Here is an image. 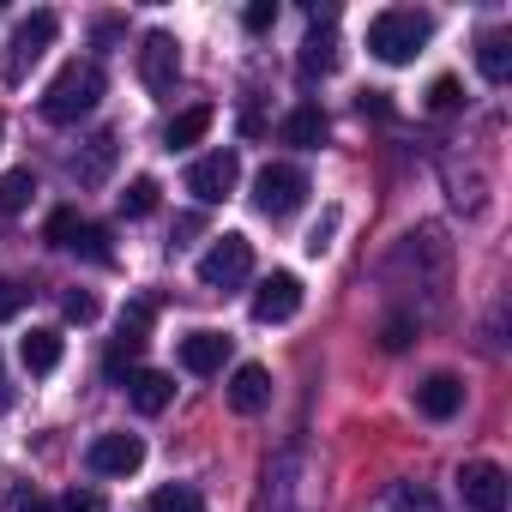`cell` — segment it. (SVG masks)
<instances>
[{
	"instance_id": "obj_22",
	"label": "cell",
	"mask_w": 512,
	"mask_h": 512,
	"mask_svg": "<svg viewBox=\"0 0 512 512\" xmlns=\"http://www.w3.org/2000/svg\"><path fill=\"white\" fill-rule=\"evenodd\" d=\"M43 235H49V247H79V235H85V217L73 211V205H61V211H49V223H43Z\"/></svg>"
},
{
	"instance_id": "obj_21",
	"label": "cell",
	"mask_w": 512,
	"mask_h": 512,
	"mask_svg": "<svg viewBox=\"0 0 512 512\" xmlns=\"http://www.w3.org/2000/svg\"><path fill=\"white\" fill-rule=\"evenodd\" d=\"M145 512H205V494L193 482H163V488H151Z\"/></svg>"
},
{
	"instance_id": "obj_1",
	"label": "cell",
	"mask_w": 512,
	"mask_h": 512,
	"mask_svg": "<svg viewBox=\"0 0 512 512\" xmlns=\"http://www.w3.org/2000/svg\"><path fill=\"white\" fill-rule=\"evenodd\" d=\"M428 37H434V19H428V13H416V7H386V13H374V25H368V55L386 61V67H410V61L428 49Z\"/></svg>"
},
{
	"instance_id": "obj_18",
	"label": "cell",
	"mask_w": 512,
	"mask_h": 512,
	"mask_svg": "<svg viewBox=\"0 0 512 512\" xmlns=\"http://www.w3.org/2000/svg\"><path fill=\"white\" fill-rule=\"evenodd\" d=\"M332 67H338V43H332V31H314L302 43V55H296V73L302 79H326Z\"/></svg>"
},
{
	"instance_id": "obj_24",
	"label": "cell",
	"mask_w": 512,
	"mask_h": 512,
	"mask_svg": "<svg viewBox=\"0 0 512 512\" xmlns=\"http://www.w3.org/2000/svg\"><path fill=\"white\" fill-rule=\"evenodd\" d=\"M31 193H37V175H31V169H13L7 181H0V205H7V211H25Z\"/></svg>"
},
{
	"instance_id": "obj_7",
	"label": "cell",
	"mask_w": 512,
	"mask_h": 512,
	"mask_svg": "<svg viewBox=\"0 0 512 512\" xmlns=\"http://www.w3.org/2000/svg\"><path fill=\"white\" fill-rule=\"evenodd\" d=\"M458 494H464L470 512H506V506H512V482H506V470L488 464V458H476V464L458 470Z\"/></svg>"
},
{
	"instance_id": "obj_20",
	"label": "cell",
	"mask_w": 512,
	"mask_h": 512,
	"mask_svg": "<svg viewBox=\"0 0 512 512\" xmlns=\"http://www.w3.org/2000/svg\"><path fill=\"white\" fill-rule=\"evenodd\" d=\"M476 67H482L488 85H506V73H512V43H506L500 31H488V37L476 43Z\"/></svg>"
},
{
	"instance_id": "obj_11",
	"label": "cell",
	"mask_w": 512,
	"mask_h": 512,
	"mask_svg": "<svg viewBox=\"0 0 512 512\" xmlns=\"http://www.w3.org/2000/svg\"><path fill=\"white\" fill-rule=\"evenodd\" d=\"M272 404V374L260 368V362H241L235 374H229V410L235 416H260Z\"/></svg>"
},
{
	"instance_id": "obj_37",
	"label": "cell",
	"mask_w": 512,
	"mask_h": 512,
	"mask_svg": "<svg viewBox=\"0 0 512 512\" xmlns=\"http://www.w3.org/2000/svg\"><path fill=\"white\" fill-rule=\"evenodd\" d=\"M25 512H61V506H49V500H31V506H25Z\"/></svg>"
},
{
	"instance_id": "obj_32",
	"label": "cell",
	"mask_w": 512,
	"mask_h": 512,
	"mask_svg": "<svg viewBox=\"0 0 512 512\" xmlns=\"http://www.w3.org/2000/svg\"><path fill=\"white\" fill-rule=\"evenodd\" d=\"M410 332H416L410 320H386V332H380V344H386V350H404V344H410Z\"/></svg>"
},
{
	"instance_id": "obj_4",
	"label": "cell",
	"mask_w": 512,
	"mask_h": 512,
	"mask_svg": "<svg viewBox=\"0 0 512 512\" xmlns=\"http://www.w3.org/2000/svg\"><path fill=\"white\" fill-rule=\"evenodd\" d=\"M253 278V241L247 235H217L205 253H199V284L205 290H235Z\"/></svg>"
},
{
	"instance_id": "obj_34",
	"label": "cell",
	"mask_w": 512,
	"mask_h": 512,
	"mask_svg": "<svg viewBox=\"0 0 512 512\" xmlns=\"http://www.w3.org/2000/svg\"><path fill=\"white\" fill-rule=\"evenodd\" d=\"M392 506H416V512H428L434 500H428V488H392Z\"/></svg>"
},
{
	"instance_id": "obj_28",
	"label": "cell",
	"mask_w": 512,
	"mask_h": 512,
	"mask_svg": "<svg viewBox=\"0 0 512 512\" xmlns=\"http://www.w3.org/2000/svg\"><path fill=\"white\" fill-rule=\"evenodd\" d=\"M241 25H247V31H253V37H266V31H272V25H278V0H253V7H247V13H241Z\"/></svg>"
},
{
	"instance_id": "obj_17",
	"label": "cell",
	"mask_w": 512,
	"mask_h": 512,
	"mask_svg": "<svg viewBox=\"0 0 512 512\" xmlns=\"http://www.w3.org/2000/svg\"><path fill=\"white\" fill-rule=\"evenodd\" d=\"M61 350H67V344H61V332H55V326H31V332H25V344H19V356H25V368H31V374H55V368H61Z\"/></svg>"
},
{
	"instance_id": "obj_9",
	"label": "cell",
	"mask_w": 512,
	"mask_h": 512,
	"mask_svg": "<svg viewBox=\"0 0 512 512\" xmlns=\"http://www.w3.org/2000/svg\"><path fill=\"white\" fill-rule=\"evenodd\" d=\"M145 464V440L139 434H97L85 446V470L91 476H133Z\"/></svg>"
},
{
	"instance_id": "obj_13",
	"label": "cell",
	"mask_w": 512,
	"mask_h": 512,
	"mask_svg": "<svg viewBox=\"0 0 512 512\" xmlns=\"http://www.w3.org/2000/svg\"><path fill=\"white\" fill-rule=\"evenodd\" d=\"M121 392L133 398V410H139V416H163V410H169V398H175V380H169L163 368H133V374L121 380Z\"/></svg>"
},
{
	"instance_id": "obj_19",
	"label": "cell",
	"mask_w": 512,
	"mask_h": 512,
	"mask_svg": "<svg viewBox=\"0 0 512 512\" xmlns=\"http://www.w3.org/2000/svg\"><path fill=\"white\" fill-rule=\"evenodd\" d=\"M326 139V115L314 109V103H302V109H290L284 115V145H302V151H314Z\"/></svg>"
},
{
	"instance_id": "obj_12",
	"label": "cell",
	"mask_w": 512,
	"mask_h": 512,
	"mask_svg": "<svg viewBox=\"0 0 512 512\" xmlns=\"http://www.w3.org/2000/svg\"><path fill=\"white\" fill-rule=\"evenodd\" d=\"M115 157H121V139H115V133L85 139V145L73 151V181H79V187H103L109 169H115Z\"/></svg>"
},
{
	"instance_id": "obj_6",
	"label": "cell",
	"mask_w": 512,
	"mask_h": 512,
	"mask_svg": "<svg viewBox=\"0 0 512 512\" xmlns=\"http://www.w3.org/2000/svg\"><path fill=\"white\" fill-rule=\"evenodd\" d=\"M235 181H241V157H235V151H205V157H193V169H187V193H193L199 205L229 199Z\"/></svg>"
},
{
	"instance_id": "obj_29",
	"label": "cell",
	"mask_w": 512,
	"mask_h": 512,
	"mask_svg": "<svg viewBox=\"0 0 512 512\" xmlns=\"http://www.w3.org/2000/svg\"><path fill=\"white\" fill-rule=\"evenodd\" d=\"M61 512H109V500L97 488H67L61 494Z\"/></svg>"
},
{
	"instance_id": "obj_10",
	"label": "cell",
	"mask_w": 512,
	"mask_h": 512,
	"mask_svg": "<svg viewBox=\"0 0 512 512\" xmlns=\"http://www.w3.org/2000/svg\"><path fill=\"white\" fill-rule=\"evenodd\" d=\"M296 314H302V278L296 272L260 278V290H253V320H260V326H284Z\"/></svg>"
},
{
	"instance_id": "obj_23",
	"label": "cell",
	"mask_w": 512,
	"mask_h": 512,
	"mask_svg": "<svg viewBox=\"0 0 512 512\" xmlns=\"http://www.w3.org/2000/svg\"><path fill=\"white\" fill-rule=\"evenodd\" d=\"M157 193H163V187H157L151 175H139V181H127L121 211H127V217H151V211H157Z\"/></svg>"
},
{
	"instance_id": "obj_2",
	"label": "cell",
	"mask_w": 512,
	"mask_h": 512,
	"mask_svg": "<svg viewBox=\"0 0 512 512\" xmlns=\"http://www.w3.org/2000/svg\"><path fill=\"white\" fill-rule=\"evenodd\" d=\"M97 103H103V67H97V61H67V67L49 79V91H43V121L73 127V121H85Z\"/></svg>"
},
{
	"instance_id": "obj_5",
	"label": "cell",
	"mask_w": 512,
	"mask_h": 512,
	"mask_svg": "<svg viewBox=\"0 0 512 512\" xmlns=\"http://www.w3.org/2000/svg\"><path fill=\"white\" fill-rule=\"evenodd\" d=\"M253 205H260V217H290L308 205V169L296 163H266L260 181H253Z\"/></svg>"
},
{
	"instance_id": "obj_31",
	"label": "cell",
	"mask_w": 512,
	"mask_h": 512,
	"mask_svg": "<svg viewBox=\"0 0 512 512\" xmlns=\"http://www.w3.org/2000/svg\"><path fill=\"white\" fill-rule=\"evenodd\" d=\"M19 308H25V290H19L13 278H0V326L19 320Z\"/></svg>"
},
{
	"instance_id": "obj_33",
	"label": "cell",
	"mask_w": 512,
	"mask_h": 512,
	"mask_svg": "<svg viewBox=\"0 0 512 512\" xmlns=\"http://www.w3.org/2000/svg\"><path fill=\"white\" fill-rule=\"evenodd\" d=\"M332 223H338V217H326V223H314V229H308V253H314V260L332 247Z\"/></svg>"
},
{
	"instance_id": "obj_14",
	"label": "cell",
	"mask_w": 512,
	"mask_h": 512,
	"mask_svg": "<svg viewBox=\"0 0 512 512\" xmlns=\"http://www.w3.org/2000/svg\"><path fill=\"white\" fill-rule=\"evenodd\" d=\"M416 410H422L428 422H452V416L464 410V380H458V374H428V380L416 386Z\"/></svg>"
},
{
	"instance_id": "obj_16",
	"label": "cell",
	"mask_w": 512,
	"mask_h": 512,
	"mask_svg": "<svg viewBox=\"0 0 512 512\" xmlns=\"http://www.w3.org/2000/svg\"><path fill=\"white\" fill-rule=\"evenodd\" d=\"M211 121H217V109H211V103H193V109H181V115L163 127V151H193V145L211 133Z\"/></svg>"
},
{
	"instance_id": "obj_8",
	"label": "cell",
	"mask_w": 512,
	"mask_h": 512,
	"mask_svg": "<svg viewBox=\"0 0 512 512\" xmlns=\"http://www.w3.org/2000/svg\"><path fill=\"white\" fill-rule=\"evenodd\" d=\"M139 79L157 97L175 91V79H181V43L169 31H145V43H139Z\"/></svg>"
},
{
	"instance_id": "obj_30",
	"label": "cell",
	"mask_w": 512,
	"mask_h": 512,
	"mask_svg": "<svg viewBox=\"0 0 512 512\" xmlns=\"http://www.w3.org/2000/svg\"><path fill=\"white\" fill-rule=\"evenodd\" d=\"M61 308H67V320H73V326H91V320H97V296H85V290H67V302H61Z\"/></svg>"
},
{
	"instance_id": "obj_26",
	"label": "cell",
	"mask_w": 512,
	"mask_h": 512,
	"mask_svg": "<svg viewBox=\"0 0 512 512\" xmlns=\"http://www.w3.org/2000/svg\"><path fill=\"white\" fill-rule=\"evenodd\" d=\"M151 314H157V308H151V302L139 296V302H133V308L121 314V338H127V344H145V332H151Z\"/></svg>"
},
{
	"instance_id": "obj_25",
	"label": "cell",
	"mask_w": 512,
	"mask_h": 512,
	"mask_svg": "<svg viewBox=\"0 0 512 512\" xmlns=\"http://www.w3.org/2000/svg\"><path fill=\"white\" fill-rule=\"evenodd\" d=\"M458 103H464V85H458L452 73H440V79L428 85V109H434V115H452Z\"/></svg>"
},
{
	"instance_id": "obj_35",
	"label": "cell",
	"mask_w": 512,
	"mask_h": 512,
	"mask_svg": "<svg viewBox=\"0 0 512 512\" xmlns=\"http://www.w3.org/2000/svg\"><path fill=\"white\" fill-rule=\"evenodd\" d=\"M362 115H392V103H386V91H362Z\"/></svg>"
},
{
	"instance_id": "obj_27",
	"label": "cell",
	"mask_w": 512,
	"mask_h": 512,
	"mask_svg": "<svg viewBox=\"0 0 512 512\" xmlns=\"http://www.w3.org/2000/svg\"><path fill=\"white\" fill-rule=\"evenodd\" d=\"M73 253H85V260H97V266H109L115 260V253H109V235L97 229V223H85V235H79V247Z\"/></svg>"
},
{
	"instance_id": "obj_3",
	"label": "cell",
	"mask_w": 512,
	"mask_h": 512,
	"mask_svg": "<svg viewBox=\"0 0 512 512\" xmlns=\"http://www.w3.org/2000/svg\"><path fill=\"white\" fill-rule=\"evenodd\" d=\"M55 37H61V19L49 13V7H37V13H25L19 25H13V37H7V55H0V85H25L31 79V67L55 49Z\"/></svg>"
},
{
	"instance_id": "obj_15",
	"label": "cell",
	"mask_w": 512,
	"mask_h": 512,
	"mask_svg": "<svg viewBox=\"0 0 512 512\" xmlns=\"http://www.w3.org/2000/svg\"><path fill=\"white\" fill-rule=\"evenodd\" d=\"M229 362V338L223 332H187L181 338V368L187 374H223Z\"/></svg>"
},
{
	"instance_id": "obj_36",
	"label": "cell",
	"mask_w": 512,
	"mask_h": 512,
	"mask_svg": "<svg viewBox=\"0 0 512 512\" xmlns=\"http://www.w3.org/2000/svg\"><path fill=\"white\" fill-rule=\"evenodd\" d=\"M13 404V386H7V362H0V410Z\"/></svg>"
}]
</instances>
